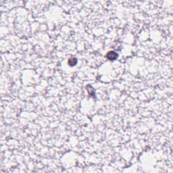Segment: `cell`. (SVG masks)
Instances as JSON below:
<instances>
[{
	"mask_svg": "<svg viewBox=\"0 0 173 173\" xmlns=\"http://www.w3.org/2000/svg\"><path fill=\"white\" fill-rule=\"evenodd\" d=\"M117 57H118V54H116V52H114V51H110L107 54V58L109 59H110V60L116 59L117 58Z\"/></svg>",
	"mask_w": 173,
	"mask_h": 173,
	"instance_id": "1",
	"label": "cell"
}]
</instances>
